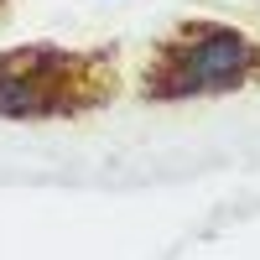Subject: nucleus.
Instances as JSON below:
<instances>
[{
  "label": "nucleus",
  "instance_id": "nucleus-1",
  "mask_svg": "<svg viewBox=\"0 0 260 260\" xmlns=\"http://www.w3.org/2000/svg\"><path fill=\"white\" fill-rule=\"evenodd\" d=\"M250 89H260V37L219 16H177L167 31L146 42L130 73V94L151 110L234 99Z\"/></svg>",
  "mask_w": 260,
  "mask_h": 260
},
{
  "label": "nucleus",
  "instance_id": "nucleus-2",
  "mask_svg": "<svg viewBox=\"0 0 260 260\" xmlns=\"http://www.w3.org/2000/svg\"><path fill=\"white\" fill-rule=\"evenodd\" d=\"M125 89L120 42H16L0 47V120L73 125L110 110Z\"/></svg>",
  "mask_w": 260,
  "mask_h": 260
},
{
  "label": "nucleus",
  "instance_id": "nucleus-3",
  "mask_svg": "<svg viewBox=\"0 0 260 260\" xmlns=\"http://www.w3.org/2000/svg\"><path fill=\"white\" fill-rule=\"evenodd\" d=\"M11 11H16V0H0V26L11 21Z\"/></svg>",
  "mask_w": 260,
  "mask_h": 260
}]
</instances>
